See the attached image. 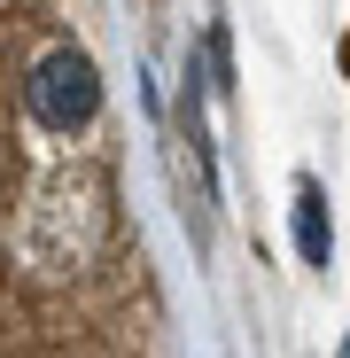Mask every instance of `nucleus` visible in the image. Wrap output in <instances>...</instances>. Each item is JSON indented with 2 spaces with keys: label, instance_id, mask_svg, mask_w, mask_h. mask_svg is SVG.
Returning a JSON list of instances; mask_svg holds the SVG:
<instances>
[{
  "label": "nucleus",
  "instance_id": "1",
  "mask_svg": "<svg viewBox=\"0 0 350 358\" xmlns=\"http://www.w3.org/2000/svg\"><path fill=\"white\" fill-rule=\"evenodd\" d=\"M24 101L47 133H78L101 117V71H94V55L86 47H54L39 55V71L24 78Z\"/></svg>",
  "mask_w": 350,
  "mask_h": 358
},
{
  "label": "nucleus",
  "instance_id": "2",
  "mask_svg": "<svg viewBox=\"0 0 350 358\" xmlns=\"http://www.w3.org/2000/svg\"><path fill=\"white\" fill-rule=\"evenodd\" d=\"M296 257H304V265H327V257H335V226H327V195L312 187V179L296 187Z\"/></svg>",
  "mask_w": 350,
  "mask_h": 358
},
{
  "label": "nucleus",
  "instance_id": "3",
  "mask_svg": "<svg viewBox=\"0 0 350 358\" xmlns=\"http://www.w3.org/2000/svg\"><path fill=\"white\" fill-rule=\"evenodd\" d=\"M342 71H350V39H342Z\"/></svg>",
  "mask_w": 350,
  "mask_h": 358
}]
</instances>
